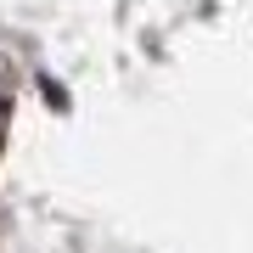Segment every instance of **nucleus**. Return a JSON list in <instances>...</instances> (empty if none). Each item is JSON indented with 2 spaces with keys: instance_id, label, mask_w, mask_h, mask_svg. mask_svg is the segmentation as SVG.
Listing matches in <instances>:
<instances>
[{
  "instance_id": "f257e3e1",
  "label": "nucleus",
  "mask_w": 253,
  "mask_h": 253,
  "mask_svg": "<svg viewBox=\"0 0 253 253\" xmlns=\"http://www.w3.org/2000/svg\"><path fill=\"white\" fill-rule=\"evenodd\" d=\"M6 129H11V84L0 73V146H6Z\"/></svg>"
}]
</instances>
